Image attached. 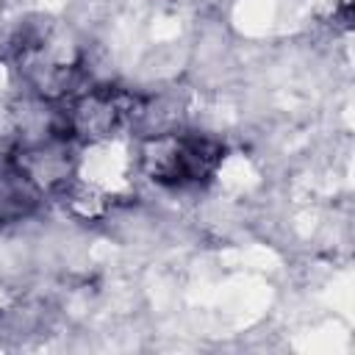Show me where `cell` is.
Returning a JSON list of instances; mask_svg holds the SVG:
<instances>
[{"mask_svg": "<svg viewBox=\"0 0 355 355\" xmlns=\"http://www.w3.org/2000/svg\"><path fill=\"white\" fill-rule=\"evenodd\" d=\"M139 158L155 183L197 186L219 169L225 147L200 133H155L141 144Z\"/></svg>", "mask_w": 355, "mask_h": 355, "instance_id": "obj_1", "label": "cell"}]
</instances>
